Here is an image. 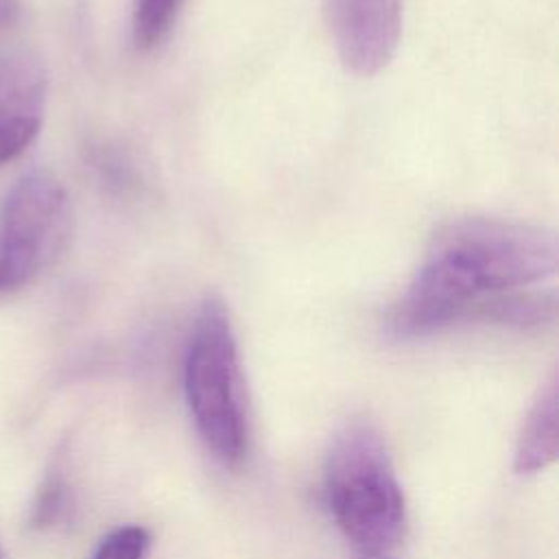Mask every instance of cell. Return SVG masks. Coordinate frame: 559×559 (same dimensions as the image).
Wrapping results in <instances>:
<instances>
[{
  "label": "cell",
  "mask_w": 559,
  "mask_h": 559,
  "mask_svg": "<svg viewBox=\"0 0 559 559\" xmlns=\"http://www.w3.org/2000/svg\"><path fill=\"white\" fill-rule=\"evenodd\" d=\"M20 15V0H0V31L9 28Z\"/></svg>",
  "instance_id": "obj_11"
},
{
  "label": "cell",
  "mask_w": 559,
  "mask_h": 559,
  "mask_svg": "<svg viewBox=\"0 0 559 559\" xmlns=\"http://www.w3.org/2000/svg\"><path fill=\"white\" fill-rule=\"evenodd\" d=\"M323 17L349 72L373 76L391 63L402 35V0H325Z\"/></svg>",
  "instance_id": "obj_5"
},
{
  "label": "cell",
  "mask_w": 559,
  "mask_h": 559,
  "mask_svg": "<svg viewBox=\"0 0 559 559\" xmlns=\"http://www.w3.org/2000/svg\"><path fill=\"white\" fill-rule=\"evenodd\" d=\"M186 0H133L131 33L138 50L157 48L173 31Z\"/></svg>",
  "instance_id": "obj_8"
},
{
  "label": "cell",
  "mask_w": 559,
  "mask_h": 559,
  "mask_svg": "<svg viewBox=\"0 0 559 559\" xmlns=\"http://www.w3.org/2000/svg\"><path fill=\"white\" fill-rule=\"evenodd\" d=\"M325 491L341 531L365 552H386L406 528V502L380 435L356 424L332 445Z\"/></svg>",
  "instance_id": "obj_3"
},
{
  "label": "cell",
  "mask_w": 559,
  "mask_h": 559,
  "mask_svg": "<svg viewBox=\"0 0 559 559\" xmlns=\"http://www.w3.org/2000/svg\"><path fill=\"white\" fill-rule=\"evenodd\" d=\"M0 559H2V555H0Z\"/></svg>",
  "instance_id": "obj_13"
},
{
  "label": "cell",
  "mask_w": 559,
  "mask_h": 559,
  "mask_svg": "<svg viewBox=\"0 0 559 559\" xmlns=\"http://www.w3.org/2000/svg\"><path fill=\"white\" fill-rule=\"evenodd\" d=\"M66 504H68L66 483L59 476H50L37 491L33 511H31V524L33 526L55 524L61 518V513L66 511Z\"/></svg>",
  "instance_id": "obj_10"
},
{
  "label": "cell",
  "mask_w": 559,
  "mask_h": 559,
  "mask_svg": "<svg viewBox=\"0 0 559 559\" xmlns=\"http://www.w3.org/2000/svg\"><path fill=\"white\" fill-rule=\"evenodd\" d=\"M360 559H389L384 552H365Z\"/></svg>",
  "instance_id": "obj_12"
},
{
  "label": "cell",
  "mask_w": 559,
  "mask_h": 559,
  "mask_svg": "<svg viewBox=\"0 0 559 559\" xmlns=\"http://www.w3.org/2000/svg\"><path fill=\"white\" fill-rule=\"evenodd\" d=\"M48 79L28 52L0 57V166L20 157L37 138L46 109Z\"/></svg>",
  "instance_id": "obj_6"
},
{
  "label": "cell",
  "mask_w": 559,
  "mask_h": 559,
  "mask_svg": "<svg viewBox=\"0 0 559 559\" xmlns=\"http://www.w3.org/2000/svg\"><path fill=\"white\" fill-rule=\"evenodd\" d=\"M555 271L557 240L544 227L496 216L450 221L430 238L386 330L411 341L465 321L483 323L498 297L537 288Z\"/></svg>",
  "instance_id": "obj_1"
},
{
  "label": "cell",
  "mask_w": 559,
  "mask_h": 559,
  "mask_svg": "<svg viewBox=\"0 0 559 559\" xmlns=\"http://www.w3.org/2000/svg\"><path fill=\"white\" fill-rule=\"evenodd\" d=\"M151 537L142 526H120L105 535L98 544L94 559H144Z\"/></svg>",
  "instance_id": "obj_9"
},
{
  "label": "cell",
  "mask_w": 559,
  "mask_h": 559,
  "mask_svg": "<svg viewBox=\"0 0 559 559\" xmlns=\"http://www.w3.org/2000/svg\"><path fill=\"white\" fill-rule=\"evenodd\" d=\"M557 421H559V395H557V376L552 373L546 386L539 391L537 400L533 402L518 439L515 469L520 474H535L539 469H546L557 459V448H559Z\"/></svg>",
  "instance_id": "obj_7"
},
{
  "label": "cell",
  "mask_w": 559,
  "mask_h": 559,
  "mask_svg": "<svg viewBox=\"0 0 559 559\" xmlns=\"http://www.w3.org/2000/svg\"><path fill=\"white\" fill-rule=\"evenodd\" d=\"M183 391L207 450L225 465L238 463L247 441L242 371L229 310L218 295H207L197 310L183 360Z\"/></svg>",
  "instance_id": "obj_2"
},
{
  "label": "cell",
  "mask_w": 559,
  "mask_h": 559,
  "mask_svg": "<svg viewBox=\"0 0 559 559\" xmlns=\"http://www.w3.org/2000/svg\"><path fill=\"white\" fill-rule=\"evenodd\" d=\"M68 231L61 181L44 170L17 179L0 210V295L31 284L59 255Z\"/></svg>",
  "instance_id": "obj_4"
}]
</instances>
